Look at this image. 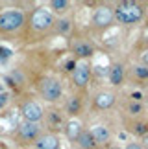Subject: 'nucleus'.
I'll return each mask as SVG.
<instances>
[{
	"label": "nucleus",
	"mask_w": 148,
	"mask_h": 149,
	"mask_svg": "<svg viewBox=\"0 0 148 149\" xmlns=\"http://www.w3.org/2000/svg\"><path fill=\"white\" fill-rule=\"evenodd\" d=\"M65 133H67V138L78 140L80 133H82V123H80L78 120H70V122L67 123V127H65Z\"/></svg>",
	"instance_id": "11"
},
{
	"label": "nucleus",
	"mask_w": 148,
	"mask_h": 149,
	"mask_svg": "<svg viewBox=\"0 0 148 149\" xmlns=\"http://www.w3.org/2000/svg\"><path fill=\"white\" fill-rule=\"evenodd\" d=\"M135 133L137 134H146L148 133V125L146 123H137L135 125Z\"/></svg>",
	"instance_id": "21"
},
{
	"label": "nucleus",
	"mask_w": 148,
	"mask_h": 149,
	"mask_svg": "<svg viewBox=\"0 0 148 149\" xmlns=\"http://www.w3.org/2000/svg\"><path fill=\"white\" fill-rule=\"evenodd\" d=\"M139 111H141V105H139V103H132V105H130V112L137 114Z\"/></svg>",
	"instance_id": "22"
},
{
	"label": "nucleus",
	"mask_w": 148,
	"mask_h": 149,
	"mask_svg": "<svg viewBox=\"0 0 148 149\" xmlns=\"http://www.w3.org/2000/svg\"><path fill=\"white\" fill-rule=\"evenodd\" d=\"M89 76H91V66L87 63L76 65V68H74V83H76L78 87H85L87 81H89Z\"/></svg>",
	"instance_id": "7"
},
{
	"label": "nucleus",
	"mask_w": 148,
	"mask_h": 149,
	"mask_svg": "<svg viewBox=\"0 0 148 149\" xmlns=\"http://www.w3.org/2000/svg\"><path fill=\"white\" fill-rule=\"evenodd\" d=\"M22 114H24L26 122H32V123H37L39 120L43 118V109L39 103L35 101H26L22 105Z\"/></svg>",
	"instance_id": "6"
},
{
	"label": "nucleus",
	"mask_w": 148,
	"mask_h": 149,
	"mask_svg": "<svg viewBox=\"0 0 148 149\" xmlns=\"http://www.w3.org/2000/svg\"><path fill=\"white\" fill-rule=\"evenodd\" d=\"M35 147L37 149H59V138L54 134L39 136L37 142H35Z\"/></svg>",
	"instance_id": "8"
},
{
	"label": "nucleus",
	"mask_w": 148,
	"mask_h": 149,
	"mask_svg": "<svg viewBox=\"0 0 148 149\" xmlns=\"http://www.w3.org/2000/svg\"><path fill=\"white\" fill-rule=\"evenodd\" d=\"M24 24V13L20 9H4L0 13V30L15 31Z\"/></svg>",
	"instance_id": "2"
},
{
	"label": "nucleus",
	"mask_w": 148,
	"mask_h": 149,
	"mask_svg": "<svg viewBox=\"0 0 148 149\" xmlns=\"http://www.w3.org/2000/svg\"><path fill=\"white\" fill-rule=\"evenodd\" d=\"M52 15L48 13L47 9H35L33 11V15H32V26L35 28V30H48L50 26H52Z\"/></svg>",
	"instance_id": "4"
},
{
	"label": "nucleus",
	"mask_w": 148,
	"mask_h": 149,
	"mask_svg": "<svg viewBox=\"0 0 148 149\" xmlns=\"http://www.w3.org/2000/svg\"><path fill=\"white\" fill-rule=\"evenodd\" d=\"M143 63H144V66H148V50L143 54Z\"/></svg>",
	"instance_id": "25"
},
{
	"label": "nucleus",
	"mask_w": 148,
	"mask_h": 149,
	"mask_svg": "<svg viewBox=\"0 0 148 149\" xmlns=\"http://www.w3.org/2000/svg\"><path fill=\"white\" fill-rule=\"evenodd\" d=\"M65 68H67V70H74V68H76V63H74V61H69V63L65 65Z\"/></svg>",
	"instance_id": "24"
},
{
	"label": "nucleus",
	"mask_w": 148,
	"mask_h": 149,
	"mask_svg": "<svg viewBox=\"0 0 148 149\" xmlns=\"http://www.w3.org/2000/svg\"><path fill=\"white\" fill-rule=\"evenodd\" d=\"M58 28H59V31H61V33H67V31L70 30V20L61 19V20L58 22Z\"/></svg>",
	"instance_id": "19"
},
{
	"label": "nucleus",
	"mask_w": 148,
	"mask_h": 149,
	"mask_svg": "<svg viewBox=\"0 0 148 149\" xmlns=\"http://www.w3.org/2000/svg\"><path fill=\"white\" fill-rule=\"evenodd\" d=\"M61 92H63V88H61V83L58 79H44L41 83V94H43V98L47 101L59 100Z\"/></svg>",
	"instance_id": "3"
},
{
	"label": "nucleus",
	"mask_w": 148,
	"mask_h": 149,
	"mask_svg": "<svg viewBox=\"0 0 148 149\" xmlns=\"http://www.w3.org/2000/svg\"><path fill=\"white\" fill-rule=\"evenodd\" d=\"M113 19H115V15H113L111 8H107V6H100L93 15V22L98 28H107L113 22Z\"/></svg>",
	"instance_id": "5"
},
{
	"label": "nucleus",
	"mask_w": 148,
	"mask_h": 149,
	"mask_svg": "<svg viewBox=\"0 0 148 149\" xmlns=\"http://www.w3.org/2000/svg\"><path fill=\"white\" fill-rule=\"evenodd\" d=\"M78 142H80V146H82L83 149H93V147L96 146L89 131H82V133H80V136H78Z\"/></svg>",
	"instance_id": "14"
},
{
	"label": "nucleus",
	"mask_w": 148,
	"mask_h": 149,
	"mask_svg": "<svg viewBox=\"0 0 148 149\" xmlns=\"http://www.w3.org/2000/svg\"><path fill=\"white\" fill-rule=\"evenodd\" d=\"M19 133L24 140H33L39 134V125L32 123V122H24L22 125H19Z\"/></svg>",
	"instance_id": "9"
},
{
	"label": "nucleus",
	"mask_w": 148,
	"mask_h": 149,
	"mask_svg": "<svg viewBox=\"0 0 148 149\" xmlns=\"http://www.w3.org/2000/svg\"><path fill=\"white\" fill-rule=\"evenodd\" d=\"M74 54H78L80 57H89L93 54V46L89 42H74Z\"/></svg>",
	"instance_id": "15"
},
{
	"label": "nucleus",
	"mask_w": 148,
	"mask_h": 149,
	"mask_svg": "<svg viewBox=\"0 0 148 149\" xmlns=\"http://www.w3.org/2000/svg\"><path fill=\"white\" fill-rule=\"evenodd\" d=\"M89 133H91V136H93L94 144H104V142L109 140V129L104 127V125H94Z\"/></svg>",
	"instance_id": "10"
},
{
	"label": "nucleus",
	"mask_w": 148,
	"mask_h": 149,
	"mask_svg": "<svg viewBox=\"0 0 148 149\" xmlns=\"http://www.w3.org/2000/svg\"><path fill=\"white\" fill-rule=\"evenodd\" d=\"M124 79V68L121 65H113L109 68V81L111 85H121Z\"/></svg>",
	"instance_id": "13"
},
{
	"label": "nucleus",
	"mask_w": 148,
	"mask_h": 149,
	"mask_svg": "<svg viewBox=\"0 0 148 149\" xmlns=\"http://www.w3.org/2000/svg\"><path fill=\"white\" fill-rule=\"evenodd\" d=\"M115 103V96L111 92H100L96 96V107L98 109H109Z\"/></svg>",
	"instance_id": "12"
},
{
	"label": "nucleus",
	"mask_w": 148,
	"mask_h": 149,
	"mask_svg": "<svg viewBox=\"0 0 148 149\" xmlns=\"http://www.w3.org/2000/svg\"><path fill=\"white\" fill-rule=\"evenodd\" d=\"M113 15L122 24H133V22H139L143 19V9L135 2H121L117 6V11Z\"/></svg>",
	"instance_id": "1"
},
{
	"label": "nucleus",
	"mask_w": 148,
	"mask_h": 149,
	"mask_svg": "<svg viewBox=\"0 0 148 149\" xmlns=\"http://www.w3.org/2000/svg\"><path fill=\"white\" fill-rule=\"evenodd\" d=\"M124 149H143V147H141L139 144H135V142H132V144H128Z\"/></svg>",
	"instance_id": "23"
},
{
	"label": "nucleus",
	"mask_w": 148,
	"mask_h": 149,
	"mask_svg": "<svg viewBox=\"0 0 148 149\" xmlns=\"http://www.w3.org/2000/svg\"><path fill=\"white\" fill-rule=\"evenodd\" d=\"M50 6H52L56 11H65L67 6H69V2H67V0H52V2H50Z\"/></svg>",
	"instance_id": "17"
},
{
	"label": "nucleus",
	"mask_w": 148,
	"mask_h": 149,
	"mask_svg": "<svg viewBox=\"0 0 148 149\" xmlns=\"http://www.w3.org/2000/svg\"><path fill=\"white\" fill-rule=\"evenodd\" d=\"M67 109H69V112H78L80 111V100L78 98H72L70 101H69V107H67Z\"/></svg>",
	"instance_id": "20"
},
{
	"label": "nucleus",
	"mask_w": 148,
	"mask_h": 149,
	"mask_svg": "<svg viewBox=\"0 0 148 149\" xmlns=\"http://www.w3.org/2000/svg\"><path fill=\"white\" fill-rule=\"evenodd\" d=\"M50 125H54V127H59L61 125V116H59V112H50Z\"/></svg>",
	"instance_id": "18"
},
{
	"label": "nucleus",
	"mask_w": 148,
	"mask_h": 149,
	"mask_svg": "<svg viewBox=\"0 0 148 149\" xmlns=\"http://www.w3.org/2000/svg\"><path fill=\"white\" fill-rule=\"evenodd\" d=\"M133 74H135L139 79H148V66H144V65L133 66Z\"/></svg>",
	"instance_id": "16"
},
{
	"label": "nucleus",
	"mask_w": 148,
	"mask_h": 149,
	"mask_svg": "<svg viewBox=\"0 0 148 149\" xmlns=\"http://www.w3.org/2000/svg\"><path fill=\"white\" fill-rule=\"evenodd\" d=\"M132 98H135V100H141V92H135V94L132 96Z\"/></svg>",
	"instance_id": "26"
}]
</instances>
